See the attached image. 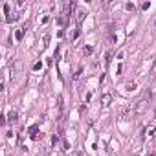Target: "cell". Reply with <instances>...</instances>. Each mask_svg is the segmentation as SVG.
Wrapping results in <instances>:
<instances>
[{"mask_svg":"<svg viewBox=\"0 0 156 156\" xmlns=\"http://www.w3.org/2000/svg\"><path fill=\"white\" fill-rule=\"evenodd\" d=\"M149 103H151V97L149 95H143V97H140L138 101H136V105H134V114H143L145 110L149 108Z\"/></svg>","mask_w":156,"mask_h":156,"instance_id":"1","label":"cell"},{"mask_svg":"<svg viewBox=\"0 0 156 156\" xmlns=\"http://www.w3.org/2000/svg\"><path fill=\"white\" fill-rule=\"evenodd\" d=\"M110 103H112V94H110V92L103 94V97H101V107H103V108H108V107H110Z\"/></svg>","mask_w":156,"mask_h":156,"instance_id":"2","label":"cell"},{"mask_svg":"<svg viewBox=\"0 0 156 156\" xmlns=\"http://www.w3.org/2000/svg\"><path fill=\"white\" fill-rule=\"evenodd\" d=\"M29 136H31V140H39V127L37 125H33L29 129Z\"/></svg>","mask_w":156,"mask_h":156,"instance_id":"3","label":"cell"},{"mask_svg":"<svg viewBox=\"0 0 156 156\" xmlns=\"http://www.w3.org/2000/svg\"><path fill=\"white\" fill-rule=\"evenodd\" d=\"M85 17H86V13L83 11V9H79V11H77V15H75V20H77V24H81V22L85 20Z\"/></svg>","mask_w":156,"mask_h":156,"instance_id":"4","label":"cell"},{"mask_svg":"<svg viewBox=\"0 0 156 156\" xmlns=\"http://www.w3.org/2000/svg\"><path fill=\"white\" fill-rule=\"evenodd\" d=\"M134 88H136V83L134 81H129L127 85H125V90H127V92H132Z\"/></svg>","mask_w":156,"mask_h":156,"instance_id":"5","label":"cell"},{"mask_svg":"<svg viewBox=\"0 0 156 156\" xmlns=\"http://www.w3.org/2000/svg\"><path fill=\"white\" fill-rule=\"evenodd\" d=\"M8 121H11V123H13V121H17V112L15 110H11L8 114Z\"/></svg>","mask_w":156,"mask_h":156,"instance_id":"6","label":"cell"},{"mask_svg":"<svg viewBox=\"0 0 156 156\" xmlns=\"http://www.w3.org/2000/svg\"><path fill=\"white\" fill-rule=\"evenodd\" d=\"M24 31H26V28H22V29H18V31H17V41H22V37H24Z\"/></svg>","mask_w":156,"mask_h":156,"instance_id":"7","label":"cell"},{"mask_svg":"<svg viewBox=\"0 0 156 156\" xmlns=\"http://www.w3.org/2000/svg\"><path fill=\"white\" fill-rule=\"evenodd\" d=\"M92 52H94V48H92V46H85V55H90Z\"/></svg>","mask_w":156,"mask_h":156,"instance_id":"8","label":"cell"},{"mask_svg":"<svg viewBox=\"0 0 156 156\" xmlns=\"http://www.w3.org/2000/svg\"><path fill=\"white\" fill-rule=\"evenodd\" d=\"M57 24L64 26V24H66V18H64V17H57Z\"/></svg>","mask_w":156,"mask_h":156,"instance_id":"9","label":"cell"},{"mask_svg":"<svg viewBox=\"0 0 156 156\" xmlns=\"http://www.w3.org/2000/svg\"><path fill=\"white\" fill-rule=\"evenodd\" d=\"M125 9H129V11H134V4H130V2H127V4H125Z\"/></svg>","mask_w":156,"mask_h":156,"instance_id":"10","label":"cell"},{"mask_svg":"<svg viewBox=\"0 0 156 156\" xmlns=\"http://www.w3.org/2000/svg\"><path fill=\"white\" fill-rule=\"evenodd\" d=\"M77 37H79V31H77V29H75V31H72V35H70V39H72V41H75Z\"/></svg>","mask_w":156,"mask_h":156,"instance_id":"11","label":"cell"},{"mask_svg":"<svg viewBox=\"0 0 156 156\" xmlns=\"http://www.w3.org/2000/svg\"><path fill=\"white\" fill-rule=\"evenodd\" d=\"M41 68H42V62H41V61H39V62H35V66H33V70H41Z\"/></svg>","mask_w":156,"mask_h":156,"instance_id":"12","label":"cell"},{"mask_svg":"<svg viewBox=\"0 0 156 156\" xmlns=\"http://www.w3.org/2000/svg\"><path fill=\"white\" fill-rule=\"evenodd\" d=\"M62 149H64V151H68V149H70V143H68V141H62Z\"/></svg>","mask_w":156,"mask_h":156,"instance_id":"13","label":"cell"},{"mask_svg":"<svg viewBox=\"0 0 156 156\" xmlns=\"http://www.w3.org/2000/svg\"><path fill=\"white\" fill-rule=\"evenodd\" d=\"M151 75H152V79H156V64H154V68L151 70Z\"/></svg>","mask_w":156,"mask_h":156,"instance_id":"14","label":"cell"},{"mask_svg":"<svg viewBox=\"0 0 156 156\" xmlns=\"http://www.w3.org/2000/svg\"><path fill=\"white\" fill-rule=\"evenodd\" d=\"M44 156H48V154H44Z\"/></svg>","mask_w":156,"mask_h":156,"instance_id":"15","label":"cell"}]
</instances>
